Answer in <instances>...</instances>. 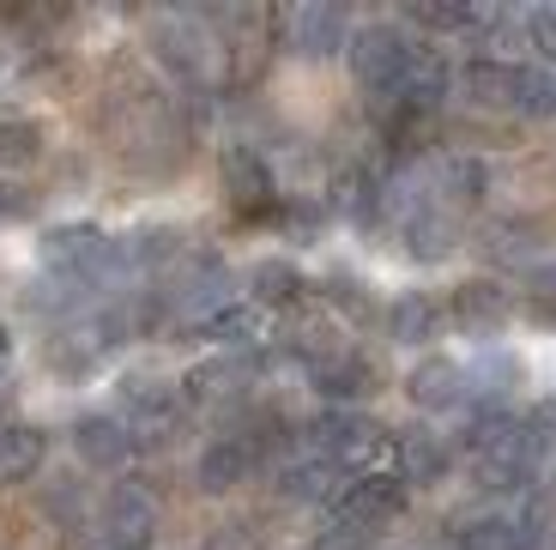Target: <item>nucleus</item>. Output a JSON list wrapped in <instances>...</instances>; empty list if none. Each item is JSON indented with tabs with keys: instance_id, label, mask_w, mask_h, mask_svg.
<instances>
[{
	"instance_id": "1",
	"label": "nucleus",
	"mask_w": 556,
	"mask_h": 550,
	"mask_svg": "<svg viewBox=\"0 0 556 550\" xmlns=\"http://www.w3.org/2000/svg\"><path fill=\"white\" fill-rule=\"evenodd\" d=\"M412 55H417V42L405 37L400 25H363L357 37H351V67H357V79L381 97H400Z\"/></svg>"
},
{
	"instance_id": "2",
	"label": "nucleus",
	"mask_w": 556,
	"mask_h": 550,
	"mask_svg": "<svg viewBox=\"0 0 556 550\" xmlns=\"http://www.w3.org/2000/svg\"><path fill=\"white\" fill-rule=\"evenodd\" d=\"M400 509H405V478L400 472H363V478H351L345 496L333 502V526H351V533L376 538Z\"/></svg>"
},
{
	"instance_id": "3",
	"label": "nucleus",
	"mask_w": 556,
	"mask_h": 550,
	"mask_svg": "<svg viewBox=\"0 0 556 550\" xmlns=\"http://www.w3.org/2000/svg\"><path fill=\"white\" fill-rule=\"evenodd\" d=\"M508 315H515V297H508L496 278H466V285L454 290V303H447V321H454L466 339H496V333L508 327Z\"/></svg>"
},
{
	"instance_id": "4",
	"label": "nucleus",
	"mask_w": 556,
	"mask_h": 550,
	"mask_svg": "<svg viewBox=\"0 0 556 550\" xmlns=\"http://www.w3.org/2000/svg\"><path fill=\"white\" fill-rule=\"evenodd\" d=\"M405 393H412V405H424V412H459V405L478 399V387H472V370H466V363L424 358L405 375Z\"/></svg>"
},
{
	"instance_id": "5",
	"label": "nucleus",
	"mask_w": 556,
	"mask_h": 550,
	"mask_svg": "<svg viewBox=\"0 0 556 550\" xmlns=\"http://www.w3.org/2000/svg\"><path fill=\"white\" fill-rule=\"evenodd\" d=\"M459 91L472 97L478 110H520V103H527V67L496 61V55H478L472 67L459 73Z\"/></svg>"
},
{
	"instance_id": "6",
	"label": "nucleus",
	"mask_w": 556,
	"mask_h": 550,
	"mask_svg": "<svg viewBox=\"0 0 556 550\" xmlns=\"http://www.w3.org/2000/svg\"><path fill=\"white\" fill-rule=\"evenodd\" d=\"M278 30H285V42H291L296 55H333V49H345L357 37L339 7H291V13L278 18Z\"/></svg>"
},
{
	"instance_id": "7",
	"label": "nucleus",
	"mask_w": 556,
	"mask_h": 550,
	"mask_svg": "<svg viewBox=\"0 0 556 550\" xmlns=\"http://www.w3.org/2000/svg\"><path fill=\"white\" fill-rule=\"evenodd\" d=\"M218 170H224V193H230L242 212L273 207V170H266V158L254 152V146H224Z\"/></svg>"
},
{
	"instance_id": "8",
	"label": "nucleus",
	"mask_w": 556,
	"mask_h": 550,
	"mask_svg": "<svg viewBox=\"0 0 556 550\" xmlns=\"http://www.w3.org/2000/svg\"><path fill=\"white\" fill-rule=\"evenodd\" d=\"M261 454L266 448L254 436H218L206 454H200V484H206V490H237V484L261 466Z\"/></svg>"
},
{
	"instance_id": "9",
	"label": "nucleus",
	"mask_w": 556,
	"mask_h": 550,
	"mask_svg": "<svg viewBox=\"0 0 556 550\" xmlns=\"http://www.w3.org/2000/svg\"><path fill=\"white\" fill-rule=\"evenodd\" d=\"M308 375H315V387L327 399H363V393H376V363L363 358V351H351V345H339V351H327L320 363H308Z\"/></svg>"
},
{
	"instance_id": "10",
	"label": "nucleus",
	"mask_w": 556,
	"mask_h": 550,
	"mask_svg": "<svg viewBox=\"0 0 556 550\" xmlns=\"http://www.w3.org/2000/svg\"><path fill=\"white\" fill-rule=\"evenodd\" d=\"M447 327V303H435L430 290H400V303L388 309V333L400 345H430Z\"/></svg>"
},
{
	"instance_id": "11",
	"label": "nucleus",
	"mask_w": 556,
	"mask_h": 550,
	"mask_svg": "<svg viewBox=\"0 0 556 550\" xmlns=\"http://www.w3.org/2000/svg\"><path fill=\"white\" fill-rule=\"evenodd\" d=\"M393 460H400V478L405 484H435L447 478V436H430V429H412V436L393 441Z\"/></svg>"
},
{
	"instance_id": "12",
	"label": "nucleus",
	"mask_w": 556,
	"mask_h": 550,
	"mask_svg": "<svg viewBox=\"0 0 556 550\" xmlns=\"http://www.w3.org/2000/svg\"><path fill=\"white\" fill-rule=\"evenodd\" d=\"M73 448H79L85 466H122L127 448H134V436H127V424H115V417H85L79 429H73Z\"/></svg>"
},
{
	"instance_id": "13",
	"label": "nucleus",
	"mask_w": 556,
	"mask_h": 550,
	"mask_svg": "<svg viewBox=\"0 0 556 550\" xmlns=\"http://www.w3.org/2000/svg\"><path fill=\"white\" fill-rule=\"evenodd\" d=\"M103 526H110V533L127 545V538H146V533H152V526H157V509L134 490V484H115V490L103 496Z\"/></svg>"
},
{
	"instance_id": "14",
	"label": "nucleus",
	"mask_w": 556,
	"mask_h": 550,
	"mask_svg": "<svg viewBox=\"0 0 556 550\" xmlns=\"http://www.w3.org/2000/svg\"><path fill=\"white\" fill-rule=\"evenodd\" d=\"M435 193H442V207L447 200H454V207H478V200H484L490 193V170L478 164V158H442V164H435Z\"/></svg>"
},
{
	"instance_id": "15",
	"label": "nucleus",
	"mask_w": 556,
	"mask_h": 550,
	"mask_svg": "<svg viewBox=\"0 0 556 550\" xmlns=\"http://www.w3.org/2000/svg\"><path fill=\"white\" fill-rule=\"evenodd\" d=\"M37 460H42V429H30V424H7V429H0V484L30 478Z\"/></svg>"
},
{
	"instance_id": "16",
	"label": "nucleus",
	"mask_w": 556,
	"mask_h": 550,
	"mask_svg": "<svg viewBox=\"0 0 556 550\" xmlns=\"http://www.w3.org/2000/svg\"><path fill=\"white\" fill-rule=\"evenodd\" d=\"M206 333H212V345L249 351V345H261L266 321H261V309H254V303H224L218 315H206Z\"/></svg>"
},
{
	"instance_id": "17",
	"label": "nucleus",
	"mask_w": 556,
	"mask_h": 550,
	"mask_svg": "<svg viewBox=\"0 0 556 550\" xmlns=\"http://www.w3.org/2000/svg\"><path fill=\"white\" fill-rule=\"evenodd\" d=\"M285 496H291V502H339V466L333 460H303V466H291L285 472Z\"/></svg>"
},
{
	"instance_id": "18",
	"label": "nucleus",
	"mask_w": 556,
	"mask_h": 550,
	"mask_svg": "<svg viewBox=\"0 0 556 550\" xmlns=\"http://www.w3.org/2000/svg\"><path fill=\"white\" fill-rule=\"evenodd\" d=\"M249 285H254V297H249L254 309H266V303L285 309V303H296V297H303V273H296L291 261H261L249 273Z\"/></svg>"
},
{
	"instance_id": "19",
	"label": "nucleus",
	"mask_w": 556,
	"mask_h": 550,
	"mask_svg": "<svg viewBox=\"0 0 556 550\" xmlns=\"http://www.w3.org/2000/svg\"><path fill=\"white\" fill-rule=\"evenodd\" d=\"M188 387H194L200 405H218V399H237L249 387V375H242V363H206V370L188 375Z\"/></svg>"
},
{
	"instance_id": "20",
	"label": "nucleus",
	"mask_w": 556,
	"mask_h": 550,
	"mask_svg": "<svg viewBox=\"0 0 556 550\" xmlns=\"http://www.w3.org/2000/svg\"><path fill=\"white\" fill-rule=\"evenodd\" d=\"M520 297H527V315H532V321H556V266L532 273Z\"/></svg>"
},
{
	"instance_id": "21",
	"label": "nucleus",
	"mask_w": 556,
	"mask_h": 550,
	"mask_svg": "<svg viewBox=\"0 0 556 550\" xmlns=\"http://www.w3.org/2000/svg\"><path fill=\"white\" fill-rule=\"evenodd\" d=\"M527 42L539 49L544 61H556V7H539V13H527Z\"/></svg>"
},
{
	"instance_id": "22",
	"label": "nucleus",
	"mask_w": 556,
	"mask_h": 550,
	"mask_svg": "<svg viewBox=\"0 0 556 550\" xmlns=\"http://www.w3.org/2000/svg\"><path fill=\"white\" fill-rule=\"evenodd\" d=\"M37 152V127L30 122H7L0 127V158H7V164H18V158H30Z\"/></svg>"
},
{
	"instance_id": "23",
	"label": "nucleus",
	"mask_w": 556,
	"mask_h": 550,
	"mask_svg": "<svg viewBox=\"0 0 556 550\" xmlns=\"http://www.w3.org/2000/svg\"><path fill=\"white\" fill-rule=\"evenodd\" d=\"M206 550H254V538H249V526H230V533H218Z\"/></svg>"
},
{
	"instance_id": "24",
	"label": "nucleus",
	"mask_w": 556,
	"mask_h": 550,
	"mask_svg": "<svg viewBox=\"0 0 556 550\" xmlns=\"http://www.w3.org/2000/svg\"><path fill=\"white\" fill-rule=\"evenodd\" d=\"M0 358H7V327H0Z\"/></svg>"
}]
</instances>
